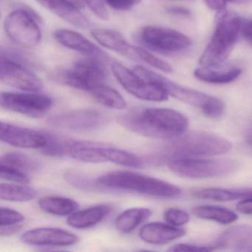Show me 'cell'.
I'll return each instance as SVG.
<instances>
[{"instance_id":"6da1fadb","label":"cell","mask_w":252,"mask_h":252,"mask_svg":"<svg viewBox=\"0 0 252 252\" xmlns=\"http://www.w3.org/2000/svg\"><path fill=\"white\" fill-rule=\"evenodd\" d=\"M119 125L143 136L171 140L187 131L189 121L180 112L168 108L134 110L118 119Z\"/></svg>"},{"instance_id":"7a4b0ae2","label":"cell","mask_w":252,"mask_h":252,"mask_svg":"<svg viewBox=\"0 0 252 252\" xmlns=\"http://www.w3.org/2000/svg\"><path fill=\"white\" fill-rule=\"evenodd\" d=\"M232 144L215 134L203 131H191L172 138L160 150L156 160L168 161L173 159L209 157L228 153Z\"/></svg>"},{"instance_id":"3957f363","label":"cell","mask_w":252,"mask_h":252,"mask_svg":"<svg viewBox=\"0 0 252 252\" xmlns=\"http://www.w3.org/2000/svg\"><path fill=\"white\" fill-rule=\"evenodd\" d=\"M106 189L120 190L159 198H176L182 191L179 187L163 180L130 171H113L97 178Z\"/></svg>"},{"instance_id":"277c9868","label":"cell","mask_w":252,"mask_h":252,"mask_svg":"<svg viewBox=\"0 0 252 252\" xmlns=\"http://www.w3.org/2000/svg\"><path fill=\"white\" fill-rule=\"evenodd\" d=\"M133 70L146 80L160 85L169 95L199 109L207 117L218 119L225 113V104L216 97L182 86L142 66H135Z\"/></svg>"},{"instance_id":"5b68a950","label":"cell","mask_w":252,"mask_h":252,"mask_svg":"<svg viewBox=\"0 0 252 252\" xmlns=\"http://www.w3.org/2000/svg\"><path fill=\"white\" fill-rule=\"evenodd\" d=\"M242 23L243 19L233 13L225 10L218 11L213 36L199 59V64L201 66L222 64L234 48Z\"/></svg>"},{"instance_id":"8992f818","label":"cell","mask_w":252,"mask_h":252,"mask_svg":"<svg viewBox=\"0 0 252 252\" xmlns=\"http://www.w3.org/2000/svg\"><path fill=\"white\" fill-rule=\"evenodd\" d=\"M167 166L172 173L181 178L203 179L228 175L237 169L238 163L231 159L191 158L169 160Z\"/></svg>"},{"instance_id":"52a82bcc","label":"cell","mask_w":252,"mask_h":252,"mask_svg":"<svg viewBox=\"0 0 252 252\" xmlns=\"http://www.w3.org/2000/svg\"><path fill=\"white\" fill-rule=\"evenodd\" d=\"M57 79L70 88L90 93L98 85L105 83L106 71L101 61L88 58L62 70Z\"/></svg>"},{"instance_id":"ba28073f","label":"cell","mask_w":252,"mask_h":252,"mask_svg":"<svg viewBox=\"0 0 252 252\" xmlns=\"http://www.w3.org/2000/svg\"><path fill=\"white\" fill-rule=\"evenodd\" d=\"M4 30L8 37L23 48L37 46L42 39L40 28L31 13L17 9L5 17Z\"/></svg>"},{"instance_id":"9c48e42d","label":"cell","mask_w":252,"mask_h":252,"mask_svg":"<svg viewBox=\"0 0 252 252\" xmlns=\"http://www.w3.org/2000/svg\"><path fill=\"white\" fill-rule=\"evenodd\" d=\"M112 71L125 91L139 99L149 101H166L169 94L160 85L149 82L120 63H113Z\"/></svg>"},{"instance_id":"30bf717a","label":"cell","mask_w":252,"mask_h":252,"mask_svg":"<svg viewBox=\"0 0 252 252\" xmlns=\"http://www.w3.org/2000/svg\"><path fill=\"white\" fill-rule=\"evenodd\" d=\"M2 108L32 118L45 116L53 107L51 97L38 93L2 92L0 95Z\"/></svg>"},{"instance_id":"8fae6325","label":"cell","mask_w":252,"mask_h":252,"mask_svg":"<svg viewBox=\"0 0 252 252\" xmlns=\"http://www.w3.org/2000/svg\"><path fill=\"white\" fill-rule=\"evenodd\" d=\"M109 122L107 115L95 110H73L51 116L48 125L54 127L76 132H91L102 127Z\"/></svg>"},{"instance_id":"7c38bea8","label":"cell","mask_w":252,"mask_h":252,"mask_svg":"<svg viewBox=\"0 0 252 252\" xmlns=\"http://www.w3.org/2000/svg\"><path fill=\"white\" fill-rule=\"evenodd\" d=\"M140 37L146 45L160 52H180L191 45L189 38L184 33L163 26H145L141 29Z\"/></svg>"},{"instance_id":"4fadbf2b","label":"cell","mask_w":252,"mask_h":252,"mask_svg":"<svg viewBox=\"0 0 252 252\" xmlns=\"http://www.w3.org/2000/svg\"><path fill=\"white\" fill-rule=\"evenodd\" d=\"M2 83L26 92L39 93L43 88L42 80L21 63L2 54L0 60Z\"/></svg>"},{"instance_id":"5bb4252c","label":"cell","mask_w":252,"mask_h":252,"mask_svg":"<svg viewBox=\"0 0 252 252\" xmlns=\"http://www.w3.org/2000/svg\"><path fill=\"white\" fill-rule=\"evenodd\" d=\"M20 240L29 246L63 247L76 244L79 237L63 228L41 227L28 230L22 234Z\"/></svg>"},{"instance_id":"9a60e30c","label":"cell","mask_w":252,"mask_h":252,"mask_svg":"<svg viewBox=\"0 0 252 252\" xmlns=\"http://www.w3.org/2000/svg\"><path fill=\"white\" fill-rule=\"evenodd\" d=\"M0 139L12 147L42 150L47 144L46 132L1 122Z\"/></svg>"},{"instance_id":"2e32d148","label":"cell","mask_w":252,"mask_h":252,"mask_svg":"<svg viewBox=\"0 0 252 252\" xmlns=\"http://www.w3.org/2000/svg\"><path fill=\"white\" fill-rule=\"evenodd\" d=\"M38 3L69 24L82 29L91 28V23L81 13L82 0H36Z\"/></svg>"},{"instance_id":"e0dca14e","label":"cell","mask_w":252,"mask_h":252,"mask_svg":"<svg viewBox=\"0 0 252 252\" xmlns=\"http://www.w3.org/2000/svg\"><path fill=\"white\" fill-rule=\"evenodd\" d=\"M54 36L59 43L68 49L80 53L87 58L99 61L108 58L104 51L78 32L67 29H58L54 32Z\"/></svg>"},{"instance_id":"ac0fdd59","label":"cell","mask_w":252,"mask_h":252,"mask_svg":"<svg viewBox=\"0 0 252 252\" xmlns=\"http://www.w3.org/2000/svg\"><path fill=\"white\" fill-rule=\"evenodd\" d=\"M186 230L163 222H153L146 224L139 231L141 240L153 245L170 243L185 235Z\"/></svg>"},{"instance_id":"d6986e66","label":"cell","mask_w":252,"mask_h":252,"mask_svg":"<svg viewBox=\"0 0 252 252\" xmlns=\"http://www.w3.org/2000/svg\"><path fill=\"white\" fill-rule=\"evenodd\" d=\"M241 68L232 66H223L222 64L211 66H202L195 69L194 76L206 83L225 85L238 79L241 75Z\"/></svg>"},{"instance_id":"ffe728a7","label":"cell","mask_w":252,"mask_h":252,"mask_svg":"<svg viewBox=\"0 0 252 252\" xmlns=\"http://www.w3.org/2000/svg\"><path fill=\"white\" fill-rule=\"evenodd\" d=\"M215 246L236 251L252 250V227L245 225L231 227L220 236Z\"/></svg>"},{"instance_id":"44dd1931","label":"cell","mask_w":252,"mask_h":252,"mask_svg":"<svg viewBox=\"0 0 252 252\" xmlns=\"http://www.w3.org/2000/svg\"><path fill=\"white\" fill-rule=\"evenodd\" d=\"M112 212L110 205L101 204L91 206L83 210L74 212L69 215L67 225L76 229H85L97 225L105 219Z\"/></svg>"},{"instance_id":"7402d4cb","label":"cell","mask_w":252,"mask_h":252,"mask_svg":"<svg viewBox=\"0 0 252 252\" xmlns=\"http://www.w3.org/2000/svg\"><path fill=\"white\" fill-rule=\"evenodd\" d=\"M91 35L101 46L123 56L134 54L132 45L128 43L125 36L117 31L107 29H95L91 30ZM135 55V54H134Z\"/></svg>"},{"instance_id":"603a6c76","label":"cell","mask_w":252,"mask_h":252,"mask_svg":"<svg viewBox=\"0 0 252 252\" xmlns=\"http://www.w3.org/2000/svg\"><path fill=\"white\" fill-rule=\"evenodd\" d=\"M100 154L104 162H111L128 168L141 169L145 164L142 159L133 153L106 144L100 146Z\"/></svg>"},{"instance_id":"cb8c5ba5","label":"cell","mask_w":252,"mask_h":252,"mask_svg":"<svg viewBox=\"0 0 252 252\" xmlns=\"http://www.w3.org/2000/svg\"><path fill=\"white\" fill-rule=\"evenodd\" d=\"M151 215L152 211L147 208H130L117 217L115 220V226L118 231L128 234L146 222Z\"/></svg>"},{"instance_id":"d4e9b609","label":"cell","mask_w":252,"mask_h":252,"mask_svg":"<svg viewBox=\"0 0 252 252\" xmlns=\"http://www.w3.org/2000/svg\"><path fill=\"white\" fill-rule=\"evenodd\" d=\"M38 205L41 210L56 216H67L76 212L77 202L69 197L48 196L39 199Z\"/></svg>"},{"instance_id":"484cf974","label":"cell","mask_w":252,"mask_h":252,"mask_svg":"<svg viewBox=\"0 0 252 252\" xmlns=\"http://www.w3.org/2000/svg\"><path fill=\"white\" fill-rule=\"evenodd\" d=\"M100 143L88 141H72L69 155L85 163H104L100 154Z\"/></svg>"},{"instance_id":"4316f807","label":"cell","mask_w":252,"mask_h":252,"mask_svg":"<svg viewBox=\"0 0 252 252\" xmlns=\"http://www.w3.org/2000/svg\"><path fill=\"white\" fill-rule=\"evenodd\" d=\"M0 166H5L23 173L31 175L40 167V163L36 159L20 153H8L0 159Z\"/></svg>"},{"instance_id":"83f0119b","label":"cell","mask_w":252,"mask_h":252,"mask_svg":"<svg viewBox=\"0 0 252 252\" xmlns=\"http://www.w3.org/2000/svg\"><path fill=\"white\" fill-rule=\"evenodd\" d=\"M194 197L206 200L225 202L243 200L252 197V189L233 190L220 188H206L194 192Z\"/></svg>"},{"instance_id":"f1b7e54d","label":"cell","mask_w":252,"mask_h":252,"mask_svg":"<svg viewBox=\"0 0 252 252\" xmlns=\"http://www.w3.org/2000/svg\"><path fill=\"white\" fill-rule=\"evenodd\" d=\"M90 94L98 103L108 108L122 110H125L127 106L123 96L116 90L105 83L95 87Z\"/></svg>"},{"instance_id":"f546056e","label":"cell","mask_w":252,"mask_h":252,"mask_svg":"<svg viewBox=\"0 0 252 252\" xmlns=\"http://www.w3.org/2000/svg\"><path fill=\"white\" fill-rule=\"evenodd\" d=\"M192 214L200 219L215 221L221 224H229L238 219V215L225 208L215 206H200L193 208Z\"/></svg>"},{"instance_id":"4dcf8cb0","label":"cell","mask_w":252,"mask_h":252,"mask_svg":"<svg viewBox=\"0 0 252 252\" xmlns=\"http://www.w3.org/2000/svg\"><path fill=\"white\" fill-rule=\"evenodd\" d=\"M36 195L37 191L31 187L8 183H2L0 185V198L6 201H31Z\"/></svg>"},{"instance_id":"1f68e13d","label":"cell","mask_w":252,"mask_h":252,"mask_svg":"<svg viewBox=\"0 0 252 252\" xmlns=\"http://www.w3.org/2000/svg\"><path fill=\"white\" fill-rule=\"evenodd\" d=\"M46 145L41 150L43 154L51 157H63L69 155L72 141L48 132H46Z\"/></svg>"},{"instance_id":"d6a6232c","label":"cell","mask_w":252,"mask_h":252,"mask_svg":"<svg viewBox=\"0 0 252 252\" xmlns=\"http://www.w3.org/2000/svg\"><path fill=\"white\" fill-rule=\"evenodd\" d=\"M64 178L70 185L82 190L96 191H101L104 189L98 184L97 179L90 178L79 172H67L64 174Z\"/></svg>"},{"instance_id":"836d02e7","label":"cell","mask_w":252,"mask_h":252,"mask_svg":"<svg viewBox=\"0 0 252 252\" xmlns=\"http://www.w3.org/2000/svg\"><path fill=\"white\" fill-rule=\"evenodd\" d=\"M132 49L135 57H138L147 64H150L152 67L161 70V71L166 72V73H171L173 70L172 66L169 63L163 61L154 54H151L150 51H147L144 48L135 46H132Z\"/></svg>"},{"instance_id":"e575fe53","label":"cell","mask_w":252,"mask_h":252,"mask_svg":"<svg viewBox=\"0 0 252 252\" xmlns=\"http://www.w3.org/2000/svg\"><path fill=\"white\" fill-rule=\"evenodd\" d=\"M163 218L167 223L174 226L185 225L189 221L190 216L185 211L177 208L166 209L163 213Z\"/></svg>"},{"instance_id":"d590c367","label":"cell","mask_w":252,"mask_h":252,"mask_svg":"<svg viewBox=\"0 0 252 252\" xmlns=\"http://www.w3.org/2000/svg\"><path fill=\"white\" fill-rule=\"evenodd\" d=\"M25 220L24 215L20 212L9 208L1 207L0 209V225H17Z\"/></svg>"},{"instance_id":"8d00e7d4","label":"cell","mask_w":252,"mask_h":252,"mask_svg":"<svg viewBox=\"0 0 252 252\" xmlns=\"http://www.w3.org/2000/svg\"><path fill=\"white\" fill-rule=\"evenodd\" d=\"M0 177L2 180L14 181L20 184H26L31 180V175L5 166H0Z\"/></svg>"},{"instance_id":"74e56055","label":"cell","mask_w":252,"mask_h":252,"mask_svg":"<svg viewBox=\"0 0 252 252\" xmlns=\"http://www.w3.org/2000/svg\"><path fill=\"white\" fill-rule=\"evenodd\" d=\"M82 1L100 20H109L110 16L103 0H82Z\"/></svg>"},{"instance_id":"f35d334b","label":"cell","mask_w":252,"mask_h":252,"mask_svg":"<svg viewBox=\"0 0 252 252\" xmlns=\"http://www.w3.org/2000/svg\"><path fill=\"white\" fill-rule=\"evenodd\" d=\"M106 3L117 11H127L141 3L142 0H104Z\"/></svg>"},{"instance_id":"ab89813d","label":"cell","mask_w":252,"mask_h":252,"mask_svg":"<svg viewBox=\"0 0 252 252\" xmlns=\"http://www.w3.org/2000/svg\"><path fill=\"white\" fill-rule=\"evenodd\" d=\"M213 246H196V245L178 243L171 246L168 252H209L214 250Z\"/></svg>"},{"instance_id":"60d3db41","label":"cell","mask_w":252,"mask_h":252,"mask_svg":"<svg viewBox=\"0 0 252 252\" xmlns=\"http://www.w3.org/2000/svg\"><path fill=\"white\" fill-rule=\"evenodd\" d=\"M166 12L171 15L176 17H189L191 15V12L189 9L184 7L170 6L166 8Z\"/></svg>"},{"instance_id":"b9f144b4","label":"cell","mask_w":252,"mask_h":252,"mask_svg":"<svg viewBox=\"0 0 252 252\" xmlns=\"http://www.w3.org/2000/svg\"><path fill=\"white\" fill-rule=\"evenodd\" d=\"M240 33L252 45V20H243Z\"/></svg>"},{"instance_id":"7bdbcfd3","label":"cell","mask_w":252,"mask_h":252,"mask_svg":"<svg viewBox=\"0 0 252 252\" xmlns=\"http://www.w3.org/2000/svg\"><path fill=\"white\" fill-rule=\"evenodd\" d=\"M237 209L244 215H252V197H247L239 202Z\"/></svg>"},{"instance_id":"ee69618b","label":"cell","mask_w":252,"mask_h":252,"mask_svg":"<svg viewBox=\"0 0 252 252\" xmlns=\"http://www.w3.org/2000/svg\"><path fill=\"white\" fill-rule=\"evenodd\" d=\"M206 5L209 7L210 9L214 11H221L225 10L226 7V0H204Z\"/></svg>"},{"instance_id":"f6af8a7d","label":"cell","mask_w":252,"mask_h":252,"mask_svg":"<svg viewBox=\"0 0 252 252\" xmlns=\"http://www.w3.org/2000/svg\"><path fill=\"white\" fill-rule=\"evenodd\" d=\"M21 226L19 225H5L1 226L0 228V234L1 236H9L15 234L17 231H20Z\"/></svg>"},{"instance_id":"bcb514c9","label":"cell","mask_w":252,"mask_h":252,"mask_svg":"<svg viewBox=\"0 0 252 252\" xmlns=\"http://www.w3.org/2000/svg\"><path fill=\"white\" fill-rule=\"evenodd\" d=\"M246 139H247L246 140L247 142L249 143L251 146H252V133L249 134V135H247V138H246Z\"/></svg>"}]
</instances>
